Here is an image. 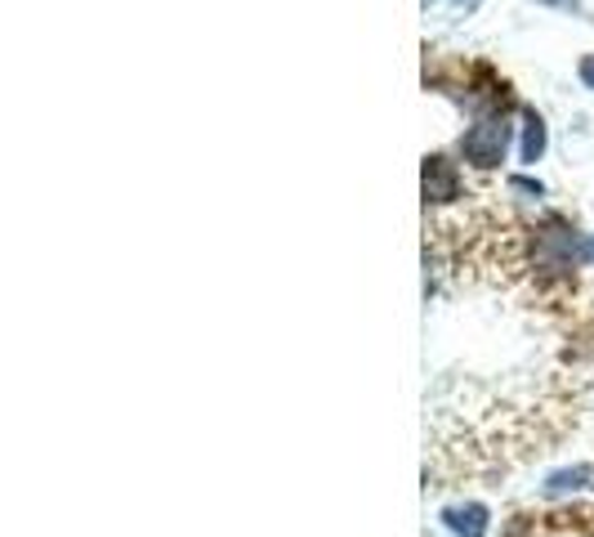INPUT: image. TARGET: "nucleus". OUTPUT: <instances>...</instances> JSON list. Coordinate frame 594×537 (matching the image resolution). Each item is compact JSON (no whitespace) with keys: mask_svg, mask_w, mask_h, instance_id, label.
Here are the masks:
<instances>
[{"mask_svg":"<svg viewBox=\"0 0 594 537\" xmlns=\"http://www.w3.org/2000/svg\"><path fill=\"white\" fill-rule=\"evenodd\" d=\"M506 148H510V122L506 117H488L479 126H469L460 135V157L479 171H492L506 162Z\"/></svg>","mask_w":594,"mask_h":537,"instance_id":"1","label":"nucleus"},{"mask_svg":"<svg viewBox=\"0 0 594 537\" xmlns=\"http://www.w3.org/2000/svg\"><path fill=\"white\" fill-rule=\"evenodd\" d=\"M460 197V171L442 153L425 157V202H456Z\"/></svg>","mask_w":594,"mask_h":537,"instance_id":"2","label":"nucleus"},{"mask_svg":"<svg viewBox=\"0 0 594 537\" xmlns=\"http://www.w3.org/2000/svg\"><path fill=\"white\" fill-rule=\"evenodd\" d=\"M442 519H447V528H451L456 537H488V506H479V502L447 506Z\"/></svg>","mask_w":594,"mask_h":537,"instance_id":"3","label":"nucleus"},{"mask_svg":"<svg viewBox=\"0 0 594 537\" xmlns=\"http://www.w3.org/2000/svg\"><path fill=\"white\" fill-rule=\"evenodd\" d=\"M545 153V122L528 113V135H523V162H536Z\"/></svg>","mask_w":594,"mask_h":537,"instance_id":"4","label":"nucleus"},{"mask_svg":"<svg viewBox=\"0 0 594 537\" xmlns=\"http://www.w3.org/2000/svg\"><path fill=\"white\" fill-rule=\"evenodd\" d=\"M590 475H594L590 466H576V471H559V475H550L545 493H563V488H581V484H585Z\"/></svg>","mask_w":594,"mask_h":537,"instance_id":"5","label":"nucleus"},{"mask_svg":"<svg viewBox=\"0 0 594 537\" xmlns=\"http://www.w3.org/2000/svg\"><path fill=\"white\" fill-rule=\"evenodd\" d=\"M581 81L594 90V54H590V59H581Z\"/></svg>","mask_w":594,"mask_h":537,"instance_id":"6","label":"nucleus"},{"mask_svg":"<svg viewBox=\"0 0 594 537\" xmlns=\"http://www.w3.org/2000/svg\"><path fill=\"white\" fill-rule=\"evenodd\" d=\"M581 260H585V265H594V234L581 242Z\"/></svg>","mask_w":594,"mask_h":537,"instance_id":"7","label":"nucleus"},{"mask_svg":"<svg viewBox=\"0 0 594 537\" xmlns=\"http://www.w3.org/2000/svg\"><path fill=\"white\" fill-rule=\"evenodd\" d=\"M545 6H563V10H572V6H576V0H545Z\"/></svg>","mask_w":594,"mask_h":537,"instance_id":"8","label":"nucleus"}]
</instances>
